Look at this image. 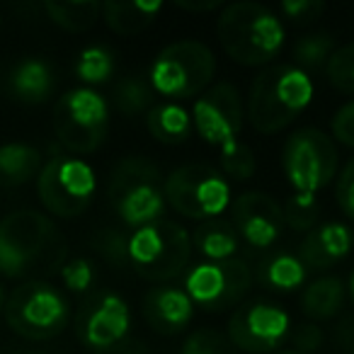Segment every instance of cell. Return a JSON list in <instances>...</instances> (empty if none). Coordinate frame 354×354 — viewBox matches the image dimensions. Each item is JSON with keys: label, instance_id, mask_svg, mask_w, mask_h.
<instances>
[{"label": "cell", "instance_id": "cell-38", "mask_svg": "<svg viewBox=\"0 0 354 354\" xmlns=\"http://www.w3.org/2000/svg\"><path fill=\"white\" fill-rule=\"evenodd\" d=\"M291 344H294V352L301 354H313L315 349L323 344V333H320L318 325L313 323H304L291 333Z\"/></svg>", "mask_w": 354, "mask_h": 354}, {"label": "cell", "instance_id": "cell-44", "mask_svg": "<svg viewBox=\"0 0 354 354\" xmlns=\"http://www.w3.org/2000/svg\"><path fill=\"white\" fill-rule=\"evenodd\" d=\"M30 354H46V352H30Z\"/></svg>", "mask_w": 354, "mask_h": 354}, {"label": "cell", "instance_id": "cell-21", "mask_svg": "<svg viewBox=\"0 0 354 354\" xmlns=\"http://www.w3.org/2000/svg\"><path fill=\"white\" fill-rule=\"evenodd\" d=\"M347 286L339 277H318L301 294V310L310 320H330L342 310Z\"/></svg>", "mask_w": 354, "mask_h": 354}, {"label": "cell", "instance_id": "cell-46", "mask_svg": "<svg viewBox=\"0 0 354 354\" xmlns=\"http://www.w3.org/2000/svg\"><path fill=\"white\" fill-rule=\"evenodd\" d=\"M352 354H354V349H352Z\"/></svg>", "mask_w": 354, "mask_h": 354}, {"label": "cell", "instance_id": "cell-2", "mask_svg": "<svg viewBox=\"0 0 354 354\" xmlns=\"http://www.w3.org/2000/svg\"><path fill=\"white\" fill-rule=\"evenodd\" d=\"M313 80L294 64H277L260 71L248 95V119L260 133H277L286 129L310 102Z\"/></svg>", "mask_w": 354, "mask_h": 354}, {"label": "cell", "instance_id": "cell-25", "mask_svg": "<svg viewBox=\"0 0 354 354\" xmlns=\"http://www.w3.org/2000/svg\"><path fill=\"white\" fill-rule=\"evenodd\" d=\"M44 12L56 27L80 35V32H88L97 25V20L102 17V6L95 0H71V3L49 0V3H44Z\"/></svg>", "mask_w": 354, "mask_h": 354}, {"label": "cell", "instance_id": "cell-33", "mask_svg": "<svg viewBox=\"0 0 354 354\" xmlns=\"http://www.w3.org/2000/svg\"><path fill=\"white\" fill-rule=\"evenodd\" d=\"M180 354H233V344L228 335H221L216 330H197L183 344Z\"/></svg>", "mask_w": 354, "mask_h": 354}, {"label": "cell", "instance_id": "cell-15", "mask_svg": "<svg viewBox=\"0 0 354 354\" xmlns=\"http://www.w3.org/2000/svg\"><path fill=\"white\" fill-rule=\"evenodd\" d=\"M231 223L255 250H267L284 231V207L265 192H245L233 202Z\"/></svg>", "mask_w": 354, "mask_h": 354}, {"label": "cell", "instance_id": "cell-34", "mask_svg": "<svg viewBox=\"0 0 354 354\" xmlns=\"http://www.w3.org/2000/svg\"><path fill=\"white\" fill-rule=\"evenodd\" d=\"M59 274L64 286L68 291H73V294H85L95 284V270L88 257H71V260H66L64 267L59 270Z\"/></svg>", "mask_w": 354, "mask_h": 354}, {"label": "cell", "instance_id": "cell-32", "mask_svg": "<svg viewBox=\"0 0 354 354\" xmlns=\"http://www.w3.org/2000/svg\"><path fill=\"white\" fill-rule=\"evenodd\" d=\"M328 80L335 90L344 95H354V41L352 44L339 46L328 61Z\"/></svg>", "mask_w": 354, "mask_h": 354}, {"label": "cell", "instance_id": "cell-29", "mask_svg": "<svg viewBox=\"0 0 354 354\" xmlns=\"http://www.w3.org/2000/svg\"><path fill=\"white\" fill-rule=\"evenodd\" d=\"M114 73V54L107 46H85L78 54L75 61V75L85 83V88L90 85H102L112 78Z\"/></svg>", "mask_w": 354, "mask_h": 354}, {"label": "cell", "instance_id": "cell-36", "mask_svg": "<svg viewBox=\"0 0 354 354\" xmlns=\"http://www.w3.org/2000/svg\"><path fill=\"white\" fill-rule=\"evenodd\" d=\"M330 131H333L335 141L354 148V100H349L335 112L333 122H330Z\"/></svg>", "mask_w": 354, "mask_h": 354}, {"label": "cell", "instance_id": "cell-18", "mask_svg": "<svg viewBox=\"0 0 354 354\" xmlns=\"http://www.w3.org/2000/svg\"><path fill=\"white\" fill-rule=\"evenodd\" d=\"M143 315L160 335H177L192 323L194 304L185 289L156 286L143 296Z\"/></svg>", "mask_w": 354, "mask_h": 354}, {"label": "cell", "instance_id": "cell-41", "mask_svg": "<svg viewBox=\"0 0 354 354\" xmlns=\"http://www.w3.org/2000/svg\"><path fill=\"white\" fill-rule=\"evenodd\" d=\"M347 294H349V299H352V304H354V272H352V277H349V286H347Z\"/></svg>", "mask_w": 354, "mask_h": 354}, {"label": "cell", "instance_id": "cell-27", "mask_svg": "<svg viewBox=\"0 0 354 354\" xmlns=\"http://www.w3.org/2000/svg\"><path fill=\"white\" fill-rule=\"evenodd\" d=\"M337 51L335 37L330 32H313V35L301 37L294 44V66L301 71H320L328 68V61Z\"/></svg>", "mask_w": 354, "mask_h": 354}, {"label": "cell", "instance_id": "cell-9", "mask_svg": "<svg viewBox=\"0 0 354 354\" xmlns=\"http://www.w3.org/2000/svg\"><path fill=\"white\" fill-rule=\"evenodd\" d=\"M97 187V177L88 160L71 153L56 151L44 160L37 192L49 214L59 218H73L90 207V199Z\"/></svg>", "mask_w": 354, "mask_h": 354}, {"label": "cell", "instance_id": "cell-42", "mask_svg": "<svg viewBox=\"0 0 354 354\" xmlns=\"http://www.w3.org/2000/svg\"><path fill=\"white\" fill-rule=\"evenodd\" d=\"M272 354H301V352H294V349H281V352H272Z\"/></svg>", "mask_w": 354, "mask_h": 354}, {"label": "cell", "instance_id": "cell-31", "mask_svg": "<svg viewBox=\"0 0 354 354\" xmlns=\"http://www.w3.org/2000/svg\"><path fill=\"white\" fill-rule=\"evenodd\" d=\"M218 151H221V172L226 180L228 177L231 180H248V177L255 175V167H257L255 153L241 138L233 143H226Z\"/></svg>", "mask_w": 354, "mask_h": 354}, {"label": "cell", "instance_id": "cell-10", "mask_svg": "<svg viewBox=\"0 0 354 354\" xmlns=\"http://www.w3.org/2000/svg\"><path fill=\"white\" fill-rule=\"evenodd\" d=\"M339 156L333 136L315 127L294 131L281 151V167L296 194H318L337 175Z\"/></svg>", "mask_w": 354, "mask_h": 354}, {"label": "cell", "instance_id": "cell-13", "mask_svg": "<svg viewBox=\"0 0 354 354\" xmlns=\"http://www.w3.org/2000/svg\"><path fill=\"white\" fill-rule=\"evenodd\" d=\"M291 337V318L284 308L267 301L238 306L228 320V339L250 354H272Z\"/></svg>", "mask_w": 354, "mask_h": 354}, {"label": "cell", "instance_id": "cell-1", "mask_svg": "<svg viewBox=\"0 0 354 354\" xmlns=\"http://www.w3.org/2000/svg\"><path fill=\"white\" fill-rule=\"evenodd\" d=\"M66 250L59 226L44 214L22 209L0 218V274L8 279L61 270Z\"/></svg>", "mask_w": 354, "mask_h": 354}, {"label": "cell", "instance_id": "cell-14", "mask_svg": "<svg viewBox=\"0 0 354 354\" xmlns=\"http://www.w3.org/2000/svg\"><path fill=\"white\" fill-rule=\"evenodd\" d=\"M243 122L245 112H243L241 93L231 83H216L192 104L194 131L212 146L223 148L226 143L238 141Z\"/></svg>", "mask_w": 354, "mask_h": 354}, {"label": "cell", "instance_id": "cell-16", "mask_svg": "<svg viewBox=\"0 0 354 354\" xmlns=\"http://www.w3.org/2000/svg\"><path fill=\"white\" fill-rule=\"evenodd\" d=\"M354 250V231L342 221H328L306 233L299 245V260L306 270H330L347 260Z\"/></svg>", "mask_w": 354, "mask_h": 354}, {"label": "cell", "instance_id": "cell-26", "mask_svg": "<svg viewBox=\"0 0 354 354\" xmlns=\"http://www.w3.org/2000/svg\"><path fill=\"white\" fill-rule=\"evenodd\" d=\"M306 274H308V270L299 260V255H289V252H274L272 257H267L260 270L265 286L277 291L299 289V286H304Z\"/></svg>", "mask_w": 354, "mask_h": 354}, {"label": "cell", "instance_id": "cell-5", "mask_svg": "<svg viewBox=\"0 0 354 354\" xmlns=\"http://www.w3.org/2000/svg\"><path fill=\"white\" fill-rule=\"evenodd\" d=\"M109 199L119 218L133 231L160 221L165 212L162 177L153 160L141 156H129L112 170Z\"/></svg>", "mask_w": 354, "mask_h": 354}, {"label": "cell", "instance_id": "cell-45", "mask_svg": "<svg viewBox=\"0 0 354 354\" xmlns=\"http://www.w3.org/2000/svg\"><path fill=\"white\" fill-rule=\"evenodd\" d=\"M90 354H104V352H90Z\"/></svg>", "mask_w": 354, "mask_h": 354}, {"label": "cell", "instance_id": "cell-28", "mask_svg": "<svg viewBox=\"0 0 354 354\" xmlns=\"http://www.w3.org/2000/svg\"><path fill=\"white\" fill-rule=\"evenodd\" d=\"M153 88L141 75H127L114 88V104L122 114H148L156 102H153Z\"/></svg>", "mask_w": 354, "mask_h": 354}, {"label": "cell", "instance_id": "cell-40", "mask_svg": "<svg viewBox=\"0 0 354 354\" xmlns=\"http://www.w3.org/2000/svg\"><path fill=\"white\" fill-rule=\"evenodd\" d=\"M6 301H8L6 289H3V284H0V313H3V310H6Z\"/></svg>", "mask_w": 354, "mask_h": 354}, {"label": "cell", "instance_id": "cell-17", "mask_svg": "<svg viewBox=\"0 0 354 354\" xmlns=\"http://www.w3.org/2000/svg\"><path fill=\"white\" fill-rule=\"evenodd\" d=\"M129 325H131V313H129L127 301L119 294H104L85 313V320L80 325V337L90 347L107 349L127 337Z\"/></svg>", "mask_w": 354, "mask_h": 354}, {"label": "cell", "instance_id": "cell-3", "mask_svg": "<svg viewBox=\"0 0 354 354\" xmlns=\"http://www.w3.org/2000/svg\"><path fill=\"white\" fill-rule=\"evenodd\" d=\"M218 41L241 66H265L284 49L286 30L277 12L262 3H231L218 15Z\"/></svg>", "mask_w": 354, "mask_h": 354}, {"label": "cell", "instance_id": "cell-7", "mask_svg": "<svg viewBox=\"0 0 354 354\" xmlns=\"http://www.w3.org/2000/svg\"><path fill=\"white\" fill-rule=\"evenodd\" d=\"M3 315L15 335L32 342H46L68 328L71 306L56 286L32 279L10 291Z\"/></svg>", "mask_w": 354, "mask_h": 354}, {"label": "cell", "instance_id": "cell-23", "mask_svg": "<svg viewBox=\"0 0 354 354\" xmlns=\"http://www.w3.org/2000/svg\"><path fill=\"white\" fill-rule=\"evenodd\" d=\"M146 129L158 143L177 146V143L187 141L189 133H192V129H194L192 112L177 102L156 104V107L146 114Z\"/></svg>", "mask_w": 354, "mask_h": 354}, {"label": "cell", "instance_id": "cell-30", "mask_svg": "<svg viewBox=\"0 0 354 354\" xmlns=\"http://www.w3.org/2000/svg\"><path fill=\"white\" fill-rule=\"evenodd\" d=\"M320 218V204L315 194H291L284 204V221L291 231L296 233H310L318 226Z\"/></svg>", "mask_w": 354, "mask_h": 354}, {"label": "cell", "instance_id": "cell-20", "mask_svg": "<svg viewBox=\"0 0 354 354\" xmlns=\"http://www.w3.org/2000/svg\"><path fill=\"white\" fill-rule=\"evenodd\" d=\"M44 167V156L37 146L25 141H10L0 146V185L17 187L35 177Z\"/></svg>", "mask_w": 354, "mask_h": 354}, {"label": "cell", "instance_id": "cell-11", "mask_svg": "<svg viewBox=\"0 0 354 354\" xmlns=\"http://www.w3.org/2000/svg\"><path fill=\"white\" fill-rule=\"evenodd\" d=\"M109 104L97 90L73 88L59 97L54 109V131L71 156H88L107 136Z\"/></svg>", "mask_w": 354, "mask_h": 354}, {"label": "cell", "instance_id": "cell-12", "mask_svg": "<svg viewBox=\"0 0 354 354\" xmlns=\"http://www.w3.org/2000/svg\"><path fill=\"white\" fill-rule=\"evenodd\" d=\"M252 272L243 260L199 262L185 277V291L194 306L207 310H228L250 291Z\"/></svg>", "mask_w": 354, "mask_h": 354}, {"label": "cell", "instance_id": "cell-6", "mask_svg": "<svg viewBox=\"0 0 354 354\" xmlns=\"http://www.w3.org/2000/svg\"><path fill=\"white\" fill-rule=\"evenodd\" d=\"M192 248L187 228L160 218L151 226L136 228L127 238V260L143 279L170 281L189 265Z\"/></svg>", "mask_w": 354, "mask_h": 354}, {"label": "cell", "instance_id": "cell-37", "mask_svg": "<svg viewBox=\"0 0 354 354\" xmlns=\"http://www.w3.org/2000/svg\"><path fill=\"white\" fill-rule=\"evenodd\" d=\"M279 8L291 22H296V25L313 22L315 17L325 10V6L320 3V0H284Z\"/></svg>", "mask_w": 354, "mask_h": 354}, {"label": "cell", "instance_id": "cell-19", "mask_svg": "<svg viewBox=\"0 0 354 354\" xmlns=\"http://www.w3.org/2000/svg\"><path fill=\"white\" fill-rule=\"evenodd\" d=\"M10 88L27 104L46 102L56 88L54 68L49 66V61L39 59V56H27L12 68Z\"/></svg>", "mask_w": 354, "mask_h": 354}, {"label": "cell", "instance_id": "cell-4", "mask_svg": "<svg viewBox=\"0 0 354 354\" xmlns=\"http://www.w3.org/2000/svg\"><path fill=\"white\" fill-rule=\"evenodd\" d=\"M216 73V54L207 44L183 39L167 44L148 71L153 93L170 100L202 97Z\"/></svg>", "mask_w": 354, "mask_h": 354}, {"label": "cell", "instance_id": "cell-8", "mask_svg": "<svg viewBox=\"0 0 354 354\" xmlns=\"http://www.w3.org/2000/svg\"><path fill=\"white\" fill-rule=\"evenodd\" d=\"M165 202L180 216L192 221H212L231 207V185L216 167L189 162L172 170L162 180Z\"/></svg>", "mask_w": 354, "mask_h": 354}, {"label": "cell", "instance_id": "cell-39", "mask_svg": "<svg viewBox=\"0 0 354 354\" xmlns=\"http://www.w3.org/2000/svg\"><path fill=\"white\" fill-rule=\"evenodd\" d=\"M177 8H183V10H192V12H204V10H216L218 3L216 0H207V3H177Z\"/></svg>", "mask_w": 354, "mask_h": 354}, {"label": "cell", "instance_id": "cell-35", "mask_svg": "<svg viewBox=\"0 0 354 354\" xmlns=\"http://www.w3.org/2000/svg\"><path fill=\"white\" fill-rule=\"evenodd\" d=\"M337 207L349 221H354V158L342 167L337 177V189H335Z\"/></svg>", "mask_w": 354, "mask_h": 354}, {"label": "cell", "instance_id": "cell-22", "mask_svg": "<svg viewBox=\"0 0 354 354\" xmlns=\"http://www.w3.org/2000/svg\"><path fill=\"white\" fill-rule=\"evenodd\" d=\"M160 10V0H153V3H143V0L117 3V0H112V3H104L102 6V20L107 25V30H112L114 35L131 37L146 30Z\"/></svg>", "mask_w": 354, "mask_h": 354}, {"label": "cell", "instance_id": "cell-43", "mask_svg": "<svg viewBox=\"0 0 354 354\" xmlns=\"http://www.w3.org/2000/svg\"><path fill=\"white\" fill-rule=\"evenodd\" d=\"M0 30H3V15H0Z\"/></svg>", "mask_w": 354, "mask_h": 354}, {"label": "cell", "instance_id": "cell-24", "mask_svg": "<svg viewBox=\"0 0 354 354\" xmlns=\"http://www.w3.org/2000/svg\"><path fill=\"white\" fill-rule=\"evenodd\" d=\"M238 231L233 228L231 221H221V218H212L197 226L192 233V245L207 262H226L233 260L238 252Z\"/></svg>", "mask_w": 354, "mask_h": 354}]
</instances>
